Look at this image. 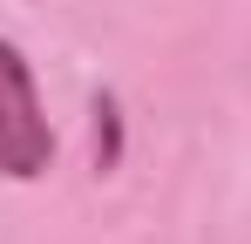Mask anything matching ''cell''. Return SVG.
Instances as JSON below:
<instances>
[{"instance_id":"6da1fadb","label":"cell","mask_w":251,"mask_h":244,"mask_svg":"<svg viewBox=\"0 0 251 244\" xmlns=\"http://www.w3.org/2000/svg\"><path fill=\"white\" fill-rule=\"evenodd\" d=\"M54 170V122L21 41L0 34V183H41Z\"/></svg>"}]
</instances>
